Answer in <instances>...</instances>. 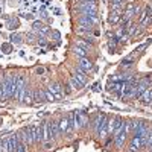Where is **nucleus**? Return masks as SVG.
<instances>
[{"label":"nucleus","mask_w":152,"mask_h":152,"mask_svg":"<svg viewBox=\"0 0 152 152\" xmlns=\"http://www.w3.org/2000/svg\"><path fill=\"white\" fill-rule=\"evenodd\" d=\"M128 126H126V123H125V126H123V129L114 137V143H116V146L117 148H123V145H125V140H126V137H128Z\"/></svg>","instance_id":"423d86ee"},{"label":"nucleus","mask_w":152,"mask_h":152,"mask_svg":"<svg viewBox=\"0 0 152 152\" xmlns=\"http://www.w3.org/2000/svg\"><path fill=\"white\" fill-rule=\"evenodd\" d=\"M75 9L81 15H97V2L96 0H78Z\"/></svg>","instance_id":"f03ea898"},{"label":"nucleus","mask_w":152,"mask_h":152,"mask_svg":"<svg viewBox=\"0 0 152 152\" xmlns=\"http://www.w3.org/2000/svg\"><path fill=\"white\" fill-rule=\"evenodd\" d=\"M9 40H11V43H15V44H21V43H23L21 35H20V34H11Z\"/></svg>","instance_id":"b1692460"},{"label":"nucleus","mask_w":152,"mask_h":152,"mask_svg":"<svg viewBox=\"0 0 152 152\" xmlns=\"http://www.w3.org/2000/svg\"><path fill=\"white\" fill-rule=\"evenodd\" d=\"M32 100H34V90H31L29 87H26V90H24V96H23V100H21V102L31 104Z\"/></svg>","instance_id":"a211bd4d"},{"label":"nucleus","mask_w":152,"mask_h":152,"mask_svg":"<svg viewBox=\"0 0 152 152\" xmlns=\"http://www.w3.org/2000/svg\"><path fill=\"white\" fill-rule=\"evenodd\" d=\"M151 21H152V9H151V8H146L145 12L140 15V23H142L143 28H146Z\"/></svg>","instance_id":"0eeeda50"},{"label":"nucleus","mask_w":152,"mask_h":152,"mask_svg":"<svg viewBox=\"0 0 152 152\" xmlns=\"http://www.w3.org/2000/svg\"><path fill=\"white\" fill-rule=\"evenodd\" d=\"M32 28H34V31H40L41 34H43V32H47V28L44 26L41 21H34V23H32Z\"/></svg>","instance_id":"4be33fe9"},{"label":"nucleus","mask_w":152,"mask_h":152,"mask_svg":"<svg viewBox=\"0 0 152 152\" xmlns=\"http://www.w3.org/2000/svg\"><path fill=\"white\" fill-rule=\"evenodd\" d=\"M110 88H111L113 91L119 93V91H120V88H122V81H119V82H113V84L110 85Z\"/></svg>","instance_id":"bb28decb"},{"label":"nucleus","mask_w":152,"mask_h":152,"mask_svg":"<svg viewBox=\"0 0 152 152\" xmlns=\"http://www.w3.org/2000/svg\"><path fill=\"white\" fill-rule=\"evenodd\" d=\"M70 85H72V88H73V90H76V91H78V90H81V88L84 87L78 79H76L75 78V76H72V78H70Z\"/></svg>","instance_id":"412c9836"},{"label":"nucleus","mask_w":152,"mask_h":152,"mask_svg":"<svg viewBox=\"0 0 152 152\" xmlns=\"http://www.w3.org/2000/svg\"><path fill=\"white\" fill-rule=\"evenodd\" d=\"M59 132H64V134H70V132H72L67 117H62V119H61V122H59Z\"/></svg>","instance_id":"ddd939ff"},{"label":"nucleus","mask_w":152,"mask_h":152,"mask_svg":"<svg viewBox=\"0 0 152 152\" xmlns=\"http://www.w3.org/2000/svg\"><path fill=\"white\" fill-rule=\"evenodd\" d=\"M73 52H75V55L78 56V58H87V55H88V52L87 50H84L82 47H79V46H73Z\"/></svg>","instance_id":"6ab92c4d"},{"label":"nucleus","mask_w":152,"mask_h":152,"mask_svg":"<svg viewBox=\"0 0 152 152\" xmlns=\"http://www.w3.org/2000/svg\"><path fill=\"white\" fill-rule=\"evenodd\" d=\"M119 20H120V14H119V11H111V14H110V17H108V23L116 24Z\"/></svg>","instance_id":"aec40b11"},{"label":"nucleus","mask_w":152,"mask_h":152,"mask_svg":"<svg viewBox=\"0 0 152 152\" xmlns=\"http://www.w3.org/2000/svg\"><path fill=\"white\" fill-rule=\"evenodd\" d=\"M17 142H18L17 135L8 137V152H15L17 151Z\"/></svg>","instance_id":"4468645a"},{"label":"nucleus","mask_w":152,"mask_h":152,"mask_svg":"<svg viewBox=\"0 0 152 152\" xmlns=\"http://www.w3.org/2000/svg\"><path fill=\"white\" fill-rule=\"evenodd\" d=\"M0 99H2V84H0Z\"/></svg>","instance_id":"473e14b6"},{"label":"nucleus","mask_w":152,"mask_h":152,"mask_svg":"<svg viewBox=\"0 0 152 152\" xmlns=\"http://www.w3.org/2000/svg\"><path fill=\"white\" fill-rule=\"evenodd\" d=\"M49 91L55 96V99H61L62 97V90H61V85L59 84H52L49 87Z\"/></svg>","instance_id":"f8f14e48"},{"label":"nucleus","mask_w":152,"mask_h":152,"mask_svg":"<svg viewBox=\"0 0 152 152\" xmlns=\"http://www.w3.org/2000/svg\"><path fill=\"white\" fill-rule=\"evenodd\" d=\"M8 28H9V29H15V28H18V21L14 20V18H11V20H9V24H8Z\"/></svg>","instance_id":"cd10ccee"},{"label":"nucleus","mask_w":152,"mask_h":152,"mask_svg":"<svg viewBox=\"0 0 152 152\" xmlns=\"http://www.w3.org/2000/svg\"><path fill=\"white\" fill-rule=\"evenodd\" d=\"M18 138V137H17ZM15 152H28V149H26V143H24L23 140H20L18 138V142H17V151Z\"/></svg>","instance_id":"393cba45"},{"label":"nucleus","mask_w":152,"mask_h":152,"mask_svg":"<svg viewBox=\"0 0 152 152\" xmlns=\"http://www.w3.org/2000/svg\"><path fill=\"white\" fill-rule=\"evenodd\" d=\"M2 49L5 50V53H11V50H12V47H11L9 44H3V46H2Z\"/></svg>","instance_id":"c756f323"},{"label":"nucleus","mask_w":152,"mask_h":152,"mask_svg":"<svg viewBox=\"0 0 152 152\" xmlns=\"http://www.w3.org/2000/svg\"><path fill=\"white\" fill-rule=\"evenodd\" d=\"M34 100L35 102H38V104H43V102H46V94H44V91H41V90H35L34 91Z\"/></svg>","instance_id":"f3484780"},{"label":"nucleus","mask_w":152,"mask_h":152,"mask_svg":"<svg viewBox=\"0 0 152 152\" xmlns=\"http://www.w3.org/2000/svg\"><path fill=\"white\" fill-rule=\"evenodd\" d=\"M17 88V76L15 75H6V78L2 82V99H11L14 97V91Z\"/></svg>","instance_id":"f257e3e1"},{"label":"nucleus","mask_w":152,"mask_h":152,"mask_svg":"<svg viewBox=\"0 0 152 152\" xmlns=\"http://www.w3.org/2000/svg\"><path fill=\"white\" fill-rule=\"evenodd\" d=\"M37 73H38V75H43V73H44V69H37Z\"/></svg>","instance_id":"7c9ffc66"},{"label":"nucleus","mask_w":152,"mask_h":152,"mask_svg":"<svg viewBox=\"0 0 152 152\" xmlns=\"http://www.w3.org/2000/svg\"><path fill=\"white\" fill-rule=\"evenodd\" d=\"M26 78L23 75H18L17 76V88L14 91V97L17 100H23V96H24V90H26Z\"/></svg>","instance_id":"7ed1b4c3"},{"label":"nucleus","mask_w":152,"mask_h":152,"mask_svg":"<svg viewBox=\"0 0 152 152\" xmlns=\"http://www.w3.org/2000/svg\"><path fill=\"white\" fill-rule=\"evenodd\" d=\"M41 131H43V142L50 140V137H49V123H43L41 125Z\"/></svg>","instance_id":"5701e85b"},{"label":"nucleus","mask_w":152,"mask_h":152,"mask_svg":"<svg viewBox=\"0 0 152 152\" xmlns=\"http://www.w3.org/2000/svg\"><path fill=\"white\" fill-rule=\"evenodd\" d=\"M105 122H107V116H105V114H97L96 119H94V122H93V129L97 132V131L100 129V126H102Z\"/></svg>","instance_id":"1a4fd4ad"},{"label":"nucleus","mask_w":152,"mask_h":152,"mask_svg":"<svg viewBox=\"0 0 152 152\" xmlns=\"http://www.w3.org/2000/svg\"><path fill=\"white\" fill-rule=\"evenodd\" d=\"M78 67H81V69L87 73V72L93 70V62L88 59V58H79V66H78Z\"/></svg>","instance_id":"9d476101"},{"label":"nucleus","mask_w":152,"mask_h":152,"mask_svg":"<svg viewBox=\"0 0 152 152\" xmlns=\"http://www.w3.org/2000/svg\"><path fill=\"white\" fill-rule=\"evenodd\" d=\"M76 46H79V47H82L84 50H87V52H88V50L91 49V44H90V43H85L84 40H78V41H76Z\"/></svg>","instance_id":"a878e982"},{"label":"nucleus","mask_w":152,"mask_h":152,"mask_svg":"<svg viewBox=\"0 0 152 152\" xmlns=\"http://www.w3.org/2000/svg\"><path fill=\"white\" fill-rule=\"evenodd\" d=\"M140 100L143 104H152V88H148V90H145L142 93Z\"/></svg>","instance_id":"2eb2a0df"},{"label":"nucleus","mask_w":152,"mask_h":152,"mask_svg":"<svg viewBox=\"0 0 152 152\" xmlns=\"http://www.w3.org/2000/svg\"><path fill=\"white\" fill-rule=\"evenodd\" d=\"M73 76H75V78L78 79L82 85H85V84H87V73H85L81 67H76V70H75V75H73Z\"/></svg>","instance_id":"9b49d317"},{"label":"nucleus","mask_w":152,"mask_h":152,"mask_svg":"<svg viewBox=\"0 0 152 152\" xmlns=\"http://www.w3.org/2000/svg\"><path fill=\"white\" fill-rule=\"evenodd\" d=\"M32 129V137H34V142H43V131H41V125H32L31 126Z\"/></svg>","instance_id":"6e6552de"},{"label":"nucleus","mask_w":152,"mask_h":152,"mask_svg":"<svg viewBox=\"0 0 152 152\" xmlns=\"http://www.w3.org/2000/svg\"><path fill=\"white\" fill-rule=\"evenodd\" d=\"M59 134V125L58 123H49V137L50 138H55Z\"/></svg>","instance_id":"dca6fc26"},{"label":"nucleus","mask_w":152,"mask_h":152,"mask_svg":"<svg viewBox=\"0 0 152 152\" xmlns=\"http://www.w3.org/2000/svg\"><path fill=\"white\" fill-rule=\"evenodd\" d=\"M17 137L20 138V140H23L26 145L34 143V137H32V129L31 128H23L21 131H18Z\"/></svg>","instance_id":"39448f33"},{"label":"nucleus","mask_w":152,"mask_h":152,"mask_svg":"<svg viewBox=\"0 0 152 152\" xmlns=\"http://www.w3.org/2000/svg\"><path fill=\"white\" fill-rule=\"evenodd\" d=\"M53 37L56 38V40H59V34H58V32H55V31H53Z\"/></svg>","instance_id":"2f4dec72"},{"label":"nucleus","mask_w":152,"mask_h":152,"mask_svg":"<svg viewBox=\"0 0 152 152\" xmlns=\"http://www.w3.org/2000/svg\"><path fill=\"white\" fill-rule=\"evenodd\" d=\"M44 94H46V99H47V100H50V102H53V100H55V96H53L52 93H50L49 90H47V91H44Z\"/></svg>","instance_id":"c85d7f7f"},{"label":"nucleus","mask_w":152,"mask_h":152,"mask_svg":"<svg viewBox=\"0 0 152 152\" xmlns=\"http://www.w3.org/2000/svg\"><path fill=\"white\" fill-rule=\"evenodd\" d=\"M88 123V117L87 114L82 113V111H75V128L79 129V128H84V126Z\"/></svg>","instance_id":"20e7f679"}]
</instances>
